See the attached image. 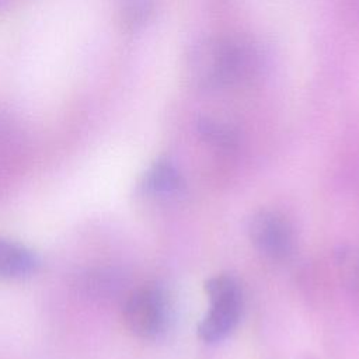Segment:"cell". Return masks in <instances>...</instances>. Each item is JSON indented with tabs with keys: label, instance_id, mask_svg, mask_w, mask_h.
Here are the masks:
<instances>
[{
	"label": "cell",
	"instance_id": "1",
	"mask_svg": "<svg viewBox=\"0 0 359 359\" xmlns=\"http://www.w3.org/2000/svg\"><path fill=\"white\" fill-rule=\"evenodd\" d=\"M255 48L241 38L210 36L196 42L187 57V74L199 88L215 90L250 80L258 70Z\"/></svg>",
	"mask_w": 359,
	"mask_h": 359
},
{
	"label": "cell",
	"instance_id": "2",
	"mask_svg": "<svg viewBox=\"0 0 359 359\" xmlns=\"http://www.w3.org/2000/svg\"><path fill=\"white\" fill-rule=\"evenodd\" d=\"M210 307L198 324V335L205 342L226 338L237 325L241 313V290L230 275H216L205 282Z\"/></svg>",
	"mask_w": 359,
	"mask_h": 359
},
{
	"label": "cell",
	"instance_id": "3",
	"mask_svg": "<svg viewBox=\"0 0 359 359\" xmlns=\"http://www.w3.org/2000/svg\"><path fill=\"white\" fill-rule=\"evenodd\" d=\"M167 300L164 293L153 285L133 290L123 304L126 327L140 338H154L167 323Z\"/></svg>",
	"mask_w": 359,
	"mask_h": 359
},
{
	"label": "cell",
	"instance_id": "4",
	"mask_svg": "<svg viewBox=\"0 0 359 359\" xmlns=\"http://www.w3.org/2000/svg\"><path fill=\"white\" fill-rule=\"evenodd\" d=\"M248 234L257 250L271 259H283L292 251V227L276 212L259 210L254 213L248 222Z\"/></svg>",
	"mask_w": 359,
	"mask_h": 359
},
{
	"label": "cell",
	"instance_id": "5",
	"mask_svg": "<svg viewBox=\"0 0 359 359\" xmlns=\"http://www.w3.org/2000/svg\"><path fill=\"white\" fill-rule=\"evenodd\" d=\"M38 265L35 254L25 245L0 237V278H21Z\"/></svg>",
	"mask_w": 359,
	"mask_h": 359
},
{
	"label": "cell",
	"instance_id": "6",
	"mask_svg": "<svg viewBox=\"0 0 359 359\" xmlns=\"http://www.w3.org/2000/svg\"><path fill=\"white\" fill-rule=\"evenodd\" d=\"M143 185L151 194L171 195L181 189L182 177L170 160L160 158L154 161L147 170Z\"/></svg>",
	"mask_w": 359,
	"mask_h": 359
},
{
	"label": "cell",
	"instance_id": "7",
	"mask_svg": "<svg viewBox=\"0 0 359 359\" xmlns=\"http://www.w3.org/2000/svg\"><path fill=\"white\" fill-rule=\"evenodd\" d=\"M196 129L199 136L210 146L222 150H230L237 146V130L226 121L213 116H203L198 121Z\"/></svg>",
	"mask_w": 359,
	"mask_h": 359
},
{
	"label": "cell",
	"instance_id": "8",
	"mask_svg": "<svg viewBox=\"0 0 359 359\" xmlns=\"http://www.w3.org/2000/svg\"><path fill=\"white\" fill-rule=\"evenodd\" d=\"M335 265L344 285L359 299V248L339 247L335 252Z\"/></svg>",
	"mask_w": 359,
	"mask_h": 359
},
{
	"label": "cell",
	"instance_id": "9",
	"mask_svg": "<svg viewBox=\"0 0 359 359\" xmlns=\"http://www.w3.org/2000/svg\"><path fill=\"white\" fill-rule=\"evenodd\" d=\"M153 10V0H121V18L129 28L144 24Z\"/></svg>",
	"mask_w": 359,
	"mask_h": 359
},
{
	"label": "cell",
	"instance_id": "10",
	"mask_svg": "<svg viewBox=\"0 0 359 359\" xmlns=\"http://www.w3.org/2000/svg\"><path fill=\"white\" fill-rule=\"evenodd\" d=\"M7 3V0H0V8H3V6Z\"/></svg>",
	"mask_w": 359,
	"mask_h": 359
}]
</instances>
